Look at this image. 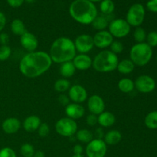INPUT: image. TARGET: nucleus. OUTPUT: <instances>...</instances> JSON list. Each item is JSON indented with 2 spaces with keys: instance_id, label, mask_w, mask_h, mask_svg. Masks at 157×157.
Wrapping results in <instances>:
<instances>
[{
  "instance_id": "obj_1",
  "label": "nucleus",
  "mask_w": 157,
  "mask_h": 157,
  "mask_svg": "<svg viewBox=\"0 0 157 157\" xmlns=\"http://www.w3.org/2000/svg\"><path fill=\"white\" fill-rule=\"evenodd\" d=\"M52 64V61L48 53L35 51L23 56L19 62V71L26 78H35L48 71Z\"/></svg>"
},
{
  "instance_id": "obj_2",
  "label": "nucleus",
  "mask_w": 157,
  "mask_h": 157,
  "mask_svg": "<svg viewBox=\"0 0 157 157\" xmlns=\"http://www.w3.org/2000/svg\"><path fill=\"white\" fill-rule=\"evenodd\" d=\"M77 53L75 43L67 37H60L53 41L49 51L52 62L62 64L72 61Z\"/></svg>"
},
{
  "instance_id": "obj_3",
  "label": "nucleus",
  "mask_w": 157,
  "mask_h": 157,
  "mask_svg": "<svg viewBox=\"0 0 157 157\" xmlns=\"http://www.w3.org/2000/svg\"><path fill=\"white\" fill-rule=\"evenodd\" d=\"M71 17L82 25H90L98 16V9L88 0H75L69 7Z\"/></svg>"
},
{
  "instance_id": "obj_4",
  "label": "nucleus",
  "mask_w": 157,
  "mask_h": 157,
  "mask_svg": "<svg viewBox=\"0 0 157 157\" xmlns=\"http://www.w3.org/2000/svg\"><path fill=\"white\" fill-rule=\"evenodd\" d=\"M119 58L117 55L110 50H103L99 52L92 61V67L101 73H107L116 70Z\"/></svg>"
},
{
  "instance_id": "obj_5",
  "label": "nucleus",
  "mask_w": 157,
  "mask_h": 157,
  "mask_svg": "<svg viewBox=\"0 0 157 157\" xmlns=\"http://www.w3.org/2000/svg\"><path fill=\"white\" fill-rule=\"evenodd\" d=\"M153 57V49L147 43H136L130 51V59L134 65L143 67L148 64Z\"/></svg>"
},
{
  "instance_id": "obj_6",
  "label": "nucleus",
  "mask_w": 157,
  "mask_h": 157,
  "mask_svg": "<svg viewBox=\"0 0 157 157\" xmlns=\"http://www.w3.org/2000/svg\"><path fill=\"white\" fill-rule=\"evenodd\" d=\"M55 131L60 136L71 137L75 136L78 131V124L75 120L71 119L67 117L61 118L55 124Z\"/></svg>"
},
{
  "instance_id": "obj_7",
  "label": "nucleus",
  "mask_w": 157,
  "mask_h": 157,
  "mask_svg": "<svg viewBox=\"0 0 157 157\" xmlns=\"http://www.w3.org/2000/svg\"><path fill=\"white\" fill-rule=\"evenodd\" d=\"M145 18V9L144 6L140 3H136L130 6L127 13L126 21L130 26L140 27L144 21Z\"/></svg>"
},
{
  "instance_id": "obj_8",
  "label": "nucleus",
  "mask_w": 157,
  "mask_h": 157,
  "mask_svg": "<svg viewBox=\"0 0 157 157\" xmlns=\"http://www.w3.org/2000/svg\"><path fill=\"white\" fill-rule=\"evenodd\" d=\"M131 26L128 24L126 19L116 18L109 23L108 32L113 38H123L129 35Z\"/></svg>"
},
{
  "instance_id": "obj_9",
  "label": "nucleus",
  "mask_w": 157,
  "mask_h": 157,
  "mask_svg": "<svg viewBox=\"0 0 157 157\" xmlns=\"http://www.w3.org/2000/svg\"><path fill=\"white\" fill-rule=\"evenodd\" d=\"M107 151V145L104 140L93 139L87 144L85 153L87 157H105Z\"/></svg>"
},
{
  "instance_id": "obj_10",
  "label": "nucleus",
  "mask_w": 157,
  "mask_h": 157,
  "mask_svg": "<svg viewBox=\"0 0 157 157\" xmlns=\"http://www.w3.org/2000/svg\"><path fill=\"white\" fill-rule=\"evenodd\" d=\"M135 88L143 94L151 93L156 88V81L149 75H140L134 81Z\"/></svg>"
},
{
  "instance_id": "obj_11",
  "label": "nucleus",
  "mask_w": 157,
  "mask_h": 157,
  "mask_svg": "<svg viewBox=\"0 0 157 157\" xmlns=\"http://www.w3.org/2000/svg\"><path fill=\"white\" fill-rule=\"evenodd\" d=\"M74 43L76 51L80 54H87L94 47L93 37L88 34H82L78 35L75 38Z\"/></svg>"
},
{
  "instance_id": "obj_12",
  "label": "nucleus",
  "mask_w": 157,
  "mask_h": 157,
  "mask_svg": "<svg viewBox=\"0 0 157 157\" xmlns=\"http://www.w3.org/2000/svg\"><path fill=\"white\" fill-rule=\"evenodd\" d=\"M68 98L75 104H82L88 98L87 91L81 84H74L68 90Z\"/></svg>"
},
{
  "instance_id": "obj_13",
  "label": "nucleus",
  "mask_w": 157,
  "mask_h": 157,
  "mask_svg": "<svg viewBox=\"0 0 157 157\" xmlns=\"http://www.w3.org/2000/svg\"><path fill=\"white\" fill-rule=\"evenodd\" d=\"M94 44L97 48L101 49L107 48L110 47L113 41V37L107 30L99 31L93 37Z\"/></svg>"
},
{
  "instance_id": "obj_14",
  "label": "nucleus",
  "mask_w": 157,
  "mask_h": 157,
  "mask_svg": "<svg viewBox=\"0 0 157 157\" xmlns=\"http://www.w3.org/2000/svg\"><path fill=\"white\" fill-rule=\"evenodd\" d=\"M87 108L90 113L98 116L105 110V103L101 96L93 94L87 100Z\"/></svg>"
},
{
  "instance_id": "obj_15",
  "label": "nucleus",
  "mask_w": 157,
  "mask_h": 157,
  "mask_svg": "<svg viewBox=\"0 0 157 157\" xmlns=\"http://www.w3.org/2000/svg\"><path fill=\"white\" fill-rule=\"evenodd\" d=\"M20 44L25 50L32 52L36 51L38 46V41L34 34L26 32L20 36Z\"/></svg>"
},
{
  "instance_id": "obj_16",
  "label": "nucleus",
  "mask_w": 157,
  "mask_h": 157,
  "mask_svg": "<svg viewBox=\"0 0 157 157\" xmlns=\"http://www.w3.org/2000/svg\"><path fill=\"white\" fill-rule=\"evenodd\" d=\"M93 59L87 54H79L76 55L72 60L76 70L86 71L92 67Z\"/></svg>"
},
{
  "instance_id": "obj_17",
  "label": "nucleus",
  "mask_w": 157,
  "mask_h": 157,
  "mask_svg": "<svg viewBox=\"0 0 157 157\" xmlns=\"http://www.w3.org/2000/svg\"><path fill=\"white\" fill-rule=\"evenodd\" d=\"M65 113L67 117L75 121L84 117L85 110L81 104L70 103L65 107Z\"/></svg>"
},
{
  "instance_id": "obj_18",
  "label": "nucleus",
  "mask_w": 157,
  "mask_h": 157,
  "mask_svg": "<svg viewBox=\"0 0 157 157\" xmlns=\"http://www.w3.org/2000/svg\"><path fill=\"white\" fill-rule=\"evenodd\" d=\"M21 121L15 117H9L2 124V129L6 134H14L21 128Z\"/></svg>"
},
{
  "instance_id": "obj_19",
  "label": "nucleus",
  "mask_w": 157,
  "mask_h": 157,
  "mask_svg": "<svg viewBox=\"0 0 157 157\" xmlns=\"http://www.w3.org/2000/svg\"><path fill=\"white\" fill-rule=\"evenodd\" d=\"M41 119L36 115H31L27 117L23 121V128L27 132H34L38 130V127L41 125Z\"/></svg>"
},
{
  "instance_id": "obj_20",
  "label": "nucleus",
  "mask_w": 157,
  "mask_h": 157,
  "mask_svg": "<svg viewBox=\"0 0 157 157\" xmlns=\"http://www.w3.org/2000/svg\"><path fill=\"white\" fill-rule=\"evenodd\" d=\"M116 122V117L111 112L104 111L98 116V124L101 127H112Z\"/></svg>"
},
{
  "instance_id": "obj_21",
  "label": "nucleus",
  "mask_w": 157,
  "mask_h": 157,
  "mask_svg": "<svg viewBox=\"0 0 157 157\" xmlns=\"http://www.w3.org/2000/svg\"><path fill=\"white\" fill-rule=\"evenodd\" d=\"M122 139V134L119 130H111L105 133L104 137V141L107 145H116L118 143L121 142Z\"/></svg>"
},
{
  "instance_id": "obj_22",
  "label": "nucleus",
  "mask_w": 157,
  "mask_h": 157,
  "mask_svg": "<svg viewBox=\"0 0 157 157\" xmlns=\"http://www.w3.org/2000/svg\"><path fill=\"white\" fill-rule=\"evenodd\" d=\"M135 65L130 59H123L118 62L117 70L123 75H129L134 70Z\"/></svg>"
},
{
  "instance_id": "obj_23",
  "label": "nucleus",
  "mask_w": 157,
  "mask_h": 157,
  "mask_svg": "<svg viewBox=\"0 0 157 157\" xmlns=\"http://www.w3.org/2000/svg\"><path fill=\"white\" fill-rule=\"evenodd\" d=\"M75 71H76V68L72 61H67V62L61 64L59 72L63 78H71L75 74Z\"/></svg>"
},
{
  "instance_id": "obj_24",
  "label": "nucleus",
  "mask_w": 157,
  "mask_h": 157,
  "mask_svg": "<svg viewBox=\"0 0 157 157\" xmlns=\"http://www.w3.org/2000/svg\"><path fill=\"white\" fill-rule=\"evenodd\" d=\"M117 86L119 90L124 94L131 93L135 88L134 81L127 78H124L120 80Z\"/></svg>"
},
{
  "instance_id": "obj_25",
  "label": "nucleus",
  "mask_w": 157,
  "mask_h": 157,
  "mask_svg": "<svg viewBox=\"0 0 157 157\" xmlns=\"http://www.w3.org/2000/svg\"><path fill=\"white\" fill-rule=\"evenodd\" d=\"M91 25L94 29L98 32L105 30L109 25V20L107 18V15H98L92 21Z\"/></svg>"
},
{
  "instance_id": "obj_26",
  "label": "nucleus",
  "mask_w": 157,
  "mask_h": 157,
  "mask_svg": "<svg viewBox=\"0 0 157 157\" xmlns=\"http://www.w3.org/2000/svg\"><path fill=\"white\" fill-rule=\"evenodd\" d=\"M10 28L12 33L15 35H18V36H21L27 32L24 22L19 18L14 19L11 23Z\"/></svg>"
},
{
  "instance_id": "obj_27",
  "label": "nucleus",
  "mask_w": 157,
  "mask_h": 157,
  "mask_svg": "<svg viewBox=\"0 0 157 157\" xmlns=\"http://www.w3.org/2000/svg\"><path fill=\"white\" fill-rule=\"evenodd\" d=\"M75 137L83 144H88L94 139V134L87 129H81L75 133Z\"/></svg>"
},
{
  "instance_id": "obj_28",
  "label": "nucleus",
  "mask_w": 157,
  "mask_h": 157,
  "mask_svg": "<svg viewBox=\"0 0 157 157\" xmlns=\"http://www.w3.org/2000/svg\"><path fill=\"white\" fill-rule=\"evenodd\" d=\"M144 123H145L146 127L150 130L157 129V110L150 112L146 116Z\"/></svg>"
},
{
  "instance_id": "obj_29",
  "label": "nucleus",
  "mask_w": 157,
  "mask_h": 157,
  "mask_svg": "<svg viewBox=\"0 0 157 157\" xmlns=\"http://www.w3.org/2000/svg\"><path fill=\"white\" fill-rule=\"evenodd\" d=\"M71 87V83L66 78H61V79H58L55 81V84H54V88L58 93L64 94L67 90H69Z\"/></svg>"
},
{
  "instance_id": "obj_30",
  "label": "nucleus",
  "mask_w": 157,
  "mask_h": 157,
  "mask_svg": "<svg viewBox=\"0 0 157 157\" xmlns=\"http://www.w3.org/2000/svg\"><path fill=\"white\" fill-rule=\"evenodd\" d=\"M100 9L104 15H111L115 9L114 2L112 0H102L100 5Z\"/></svg>"
},
{
  "instance_id": "obj_31",
  "label": "nucleus",
  "mask_w": 157,
  "mask_h": 157,
  "mask_svg": "<svg viewBox=\"0 0 157 157\" xmlns=\"http://www.w3.org/2000/svg\"><path fill=\"white\" fill-rule=\"evenodd\" d=\"M35 152V148L30 144H22L20 148V153L23 157H33Z\"/></svg>"
},
{
  "instance_id": "obj_32",
  "label": "nucleus",
  "mask_w": 157,
  "mask_h": 157,
  "mask_svg": "<svg viewBox=\"0 0 157 157\" xmlns=\"http://www.w3.org/2000/svg\"><path fill=\"white\" fill-rule=\"evenodd\" d=\"M147 33L143 28L136 27L133 32V38L137 43H143L147 39Z\"/></svg>"
},
{
  "instance_id": "obj_33",
  "label": "nucleus",
  "mask_w": 157,
  "mask_h": 157,
  "mask_svg": "<svg viewBox=\"0 0 157 157\" xmlns=\"http://www.w3.org/2000/svg\"><path fill=\"white\" fill-rule=\"evenodd\" d=\"M12 55V49L9 45L0 46V61H5Z\"/></svg>"
},
{
  "instance_id": "obj_34",
  "label": "nucleus",
  "mask_w": 157,
  "mask_h": 157,
  "mask_svg": "<svg viewBox=\"0 0 157 157\" xmlns=\"http://www.w3.org/2000/svg\"><path fill=\"white\" fill-rule=\"evenodd\" d=\"M110 51H111L113 53L116 54V55L121 53L124 51V44L120 41H117V40H115V41L113 40V41L110 44Z\"/></svg>"
},
{
  "instance_id": "obj_35",
  "label": "nucleus",
  "mask_w": 157,
  "mask_h": 157,
  "mask_svg": "<svg viewBox=\"0 0 157 157\" xmlns=\"http://www.w3.org/2000/svg\"><path fill=\"white\" fill-rule=\"evenodd\" d=\"M147 44L150 46L151 48L156 47L157 46V32H150L148 35H147Z\"/></svg>"
},
{
  "instance_id": "obj_36",
  "label": "nucleus",
  "mask_w": 157,
  "mask_h": 157,
  "mask_svg": "<svg viewBox=\"0 0 157 157\" xmlns=\"http://www.w3.org/2000/svg\"><path fill=\"white\" fill-rule=\"evenodd\" d=\"M50 133V127L45 123H41L38 129V133L41 137H45Z\"/></svg>"
},
{
  "instance_id": "obj_37",
  "label": "nucleus",
  "mask_w": 157,
  "mask_h": 157,
  "mask_svg": "<svg viewBox=\"0 0 157 157\" xmlns=\"http://www.w3.org/2000/svg\"><path fill=\"white\" fill-rule=\"evenodd\" d=\"M0 157H17L15 150L10 147H4L0 150Z\"/></svg>"
},
{
  "instance_id": "obj_38",
  "label": "nucleus",
  "mask_w": 157,
  "mask_h": 157,
  "mask_svg": "<svg viewBox=\"0 0 157 157\" xmlns=\"http://www.w3.org/2000/svg\"><path fill=\"white\" fill-rule=\"evenodd\" d=\"M86 122L87 124L90 127H94L98 124V116L93 113H90L87 115V118H86Z\"/></svg>"
},
{
  "instance_id": "obj_39",
  "label": "nucleus",
  "mask_w": 157,
  "mask_h": 157,
  "mask_svg": "<svg viewBox=\"0 0 157 157\" xmlns=\"http://www.w3.org/2000/svg\"><path fill=\"white\" fill-rule=\"evenodd\" d=\"M58 100V102H59L62 106H64V107H66V106L68 105V104H70V99H69L68 96H67V95L64 94H60Z\"/></svg>"
},
{
  "instance_id": "obj_40",
  "label": "nucleus",
  "mask_w": 157,
  "mask_h": 157,
  "mask_svg": "<svg viewBox=\"0 0 157 157\" xmlns=\"http://www.w3.org/2000/svg\"><path fill=\"white\" fill-rule=\"evenodd\" d=\"M147 7L150 12H157V0H150L147 3Z\"/></svg>"
},
{
  "instance_id": "obj_41",
  "label": "nucleus",
  "mask_w": 157,
  "mask_h": 157,
  "mask_svg": "<svg viewBox=\"0 0 157 157\" xmlns=\"http://www.w3.org/2000/svg\"><path fill=\"white\" fill-rule=\"evenodd\" d=\"M25 0H7V2L11 7L18 8L23 4Z\"/></svg>"
},
{
  "instance_id": "obj_42",
  "label": "nucleus",
  "mask_w": 157,
  "mask_h": 157,
  "mask_svg": "<svg viewBox=\"0 0 157 157\" xmlns=\"http://www.w3.org/2000/svg\"><path fill=\"white\" fill-rule=\"evenodd\" d=\"M9 41V36L7 33L0 34V44L1 45H8Z\"/></svg>"
},
{
  "instance_id": "obj_43",
  "label": "nucleus",
  "mask_w": 157,
  "mask_h": 157,
  "mask_svg": "<svg viewBox=\"0 0 157 157\" xmlns=\"http://www.w3.org/2000/svg\"><path fill=\"white\" fill-rule=\"evenodd\" d=\"M73 152L75 155H82L84 152V148L81 144H76L73 148Z\"/></svg>"
},
{
  "instance_id": "obj_44",
  "label": "nucleus",
  "mask_w": 157,
  "mask_h": 157,
  "mask_svg": "<svg viewBox=\"0 0 157 157\" xmlns=\"http://www.w3.org/2000/svg\"><path fill=\"white\" fill-rule=\"evenodd\" d=\"M6 24V18L4 13L0 12V32L3 30Z\"/></svg>"
},
{
  "instance_id": "obj_45",
  "label": "nucleus",
  "mask_w": 157,
  "mask_h": 157,
  "mask_svg": "<svg viewBox=\"0 0 157 157\" xmlns=\"http://www.w3.org/2000/svg\"><path fill=\"white\" fill-rule=\"evenodd\" d=\"M104 135H105V133H104L102 127H99V128L96 129V130H95V136H96L97 139L103 140V138L104 137Z\"/></svg>"
},
{
  "instance_id": "obj_46",
  "label": "nucleus",
  "mask_w": 157,
  "mask_h": 157,
  "mask_svg": "<svg viewBox=\"0 0 157 157\" xmlns=\"http://www.w3.org/2000/svg\"><path fill=\"white\" fill-rule=\"evenodd\" d=\"M45 155H44V153L41 150H37V151L35 152V154H34L33 157H44Z\"/></svg>"
},
{
  "instance_id": "obj_47",
  "label": "nucleus",
  "mask_w": 157,
  "mask_h": 157,
  "mask_svg": "<svg viewBox=\"0 0 157 157\" xmlns=\"http://www.w3.org/2000/svg\"><path fill=\"white\" fill-rule=\"evenodd\" d=\"M88 1L91 2H101L102 0H88Z\"/></svg>"
},
{
  "instance_id": "obj_48",
  "label": "nucleus",
  "mask_w": 157,
  "mask_h": 157,
  "mask_svg": "<svg viewBox=\"0 0 157 157\" xmlns=\"http://www.w3.org/2000/svg\"><path fill=\"white\" fill-rule=\"evenodd\" d=\"M71 157H84V156H83V155H74V156H72Z\"/></svg>"
},
{
  "instance_id": "obj_49",
  "label": "nucleus",
  "mask_w": 157,
  "mask_h": 157,
  "mask_svg": "<svg viewBox=\"0 0 157 157\" xmlns=\"http://www.w3.org/2000/svg\"><path fill=\"white\" fill-rule=\"evenodd\" d=\"M25 1H26V2H27L32 3V2H33L35 1V0H25Z\"/></svg>"
},
{
  "instance_id": "obj_50",
  "label": "nucleus",
  "mask_w": 157,
  "mask_h": 157,
  "mask_svg": "<svg viewBox=\"0 0 157 157\" xmlns=\"http://www.w3.org/2000/svg\"><path fill=\"white\" fill-rule=\"evenodd\" d=\"M156 61H157V55H156Z\"/></svg>"
}]
</instances>
